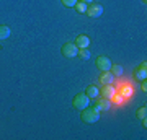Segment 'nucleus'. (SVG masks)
Here are the masks:
<instances>
[{"mask_svg": "<svg viewBox=\"0 0 147 140\" xmlns=\"http://www.w3.org/2000/svg\"><path fill=\"white\" fill-rule=\"evenodd\" d=\"M100 119V109L96 106H87L85 109H82V121L85 124H95Z\"/></svg>", "mask_w": 147, "mask_h": 140, "instance_id": "f257e3e1", "label": "nucleus"}, {"mask_svg": "<svg viewBox=\"0 0 147 140\" xmlns=\"http://www.w3.org/2000/svg\"><path fill=\"white\" fill-rule=\"evenodd\" d=\"M88 104H90V98L85 93L75 94V98H74V101H72V106L75 109H80V111H82V109H85Z\"/></svg>", "mask_w": 147, "mask_h": 140, "instance_id": "f03ea898", "label": "nucleus"}, {"mask_svg": "<svg viewBox=\"0 0 147 140\" xmlns=\"http://www.w3.org/2000/svg\"><path fill=\"white\" fill-rule=\"evenodd\" d=\"M103 13V7L100 3H96V2H92L87 5V11H85V15L90 16V18H98V16Z\"/></svg>", "mask_w": 147, "mask_h": 140, "instance_id": "7ed1b4c3", "label": "nucleus"}, {"mask_svg": "<svg viewBox=\"0 0 147 140\" xmlns=\"http://www.w3.org/2000/svg\"><path fill=\"white\" fill-rule=\"evenodd\" d=\"M61 52H62V56H64V57L72 59V57H77L79 47L75 46L74 42H65V44L62 46V49H61Z\"/></svg>", "mask_w": 147, "mask_h": 140, "instance_id": "20e7f679", "label": "nucleus"}, {"mask_svg": "<svg viewBox=\"0 0 147 140\" xmlns=\"http://www.w3.org/2000/svg\"><path fill=\"white\" fill-rule=\"evenodd\" d=\"M132 75H134V78H136L137 82H142V80H146V78H147V62L139 64V65L134 68Z\"/></svg>", "mask_w": 147, "mask_h": 140, "instance_id": "39448f33", "label": "nucleus"}, {"mask_svg": "<svg viewBox=\"0 0 147 140\" xmlns=\"http://www.w3.org/2000/svg\"><path fill=\"white\" fill-rule=\"evenodd\" d=\"M95 65L100 68L101 72H105V70H110L111 60L106 57V56H98V57H96V60H95Z\"/></svg>", "mask_w": 147, "mask_h": 140, "instance_id": "423d86ee", "label": "nucleus"}, {"mask_svg": "<svg viewBox=\"0 0 147 140\" xmlns=\"http://www.w3.org/2000/svg\"><path fill=\"white\" fill-rule=\"evenodd\" d=\"M100 93H101V96L103 98H108V99H111V98H115V94H116V90H115V86L113 85H103V88L100 90Z\"/></svg>", "mask_w": 147, "mask_h": 140, "instance_id": "0eeeda50", "label": "nucleus"}, {"mask_svg": "<svg viewBox=\"0 0 147 140\" xmlns=\"http://www.w3.org/2000/svg\"><path fill=\"white\" fill-rule=\"evenodd\" d=\"M98 80L101 82V85H110V83L115 82V77H113V73H111L110 70H105V72L100 73Z\"/></svg>", "mask_w": 147, "mask_h": 140, "instance_id": "6e6552de", "label": "nucleus"}, {"mask_svg": "<svg viewBox=\"0 0 147 140\" xmlns=\"http://www.w3.org/2000/svg\"><path fill=\"white\" fill-rule=\"evenodd\" d=\"M74 44L79 47V49H82V47H88L90 46V38L85 36V34H79V36L75 38V42H74Z\"/></svg>", "mask_w": 147, "mask_h": 140, "instance_id": "1a4fd4ad", "label": "nucleus"}, {"mask_svg": "<svg viewBox=\"0 0 147 140\" xmlns=\"http://www.w3.org/2000/svg\"><path fill=\"white\" fill-rule=\"evenodd\" d=\"M95 106L100 109V111H106V109H110L111 108V99H108V98H98L96 99V103H95Z\"/></svg>", "mask_w": 147, "mask_h": 140, "instance_id": "9d476101", "label": "nucleus"}, {"mask_svg": "<svg viewBox=\"0 0 147 140\" xmlns=\"http://www.w3.org/2000/svg\"><path fill=\"white\" fill-rule=\"evenodd\" d=\"M85 94H87V96H88L90 99L98 98V94H100V90L96 88L95 85H88V86L85 88Z\"/></svg>", "mask_w": 147, "mask_h": 140, "instance_id": "9b49d317", "label": "nucleus"}, {"mask_svg": "<svg viewBox=\"0 0 147 140\" xmlns=\"http://www.w3.org/2000/svg\"><path fill=\"white\" fill-rule=\"evenodd\" d=\"M110 72L113 73V77H121L123 75V65H119V64H111V67H110Z\"/></svg>", "mask_w": 147, "mask_h": 140, "instance_id": "f8f14e48", "label": "nucleus"}, {"mask_svg": "<svg viewBox=\"0 0 147 140\" xmlns=\"http://www.w3.org/2000/svg\"><path fill=\"white\" fill-rule=\"evenodd\" d=\"M77 56H79V59H82V60H88V59L92 57V54H90L88 47H82V49H79Z\"/></svg>", "mask_w": 147, "mask_h": 140, "instance_id": "ddd939ff", "label": "nucleus"}, {"mask_svg": "<svg viewBox=\"0 0 147 140\" xmlns=\"http://www.w3.org/2000/svg\"><path fill=\"white\" fill-rule=\"evenodd\" d=\"M10 28L7 25H0V39H7V38L10 36Z\"/></svg>", "mask_w": 147, "mask_h": 140, "instance_id": "4468645a", "label": "nucleus"}, {"mask_svg": "<svg viewBox=\"0 0 147 140\" xmlns=\"http://www.w3.org/2000/svg\"><path fill=\"white\" fill-rule=\"evenodd\" d=\"M87 5H88V3H85V2H77L74 7H75L77 13H85V11H87Z\"/></svg>", "mask_w": 147, "mask_h": 140, "instance_id": "2eb2a0df", "label": "nucleus"}, {"mask_svg": "<svg viewBox=\"0 0 147 140\" xmlns=\"http://www.w3.org/2000/svg\"><path fill=\"white\" fill-rule=\"evenodd\" d=\"M136 114H137V117H139L141 121H142V119H146V116H147V108H146V106H141V108L137 109Z\"/></svg>", "mask_w": 147, "mask_h": 140, "instance_id": "dca6fc26", "label": "nucleus"}, {"mask_svg": "<svg viewBox=\"0 0 147 140\" xmlns=\"http://www.w3.org/2000/svg\"><path fill=\"white\" fill-rule=\"evenodd\" d=\"M61 2H62L64 7H74L77 3V0H61Z\"/></svg>", "mask_w": 147, "mask_h": 140, "instance_id": "f3484780", "label": "nucleus"}, {"mask_svg": "<svg viewBox=\"0 0 147 140\" xmlns=\"http://www.w3.org/2000/svg\"><path fill=\"white\" fill-rule=\"evenodd\" d=\"M131 94H132V90L131 88H124V90H123V96H124V98L131 96Z\"/></svg>", "mask_w": 147, "mask_h": 140, "instance_id": "a211bd4d", "label": "nucleus"}, {"mask_svg": "<svg viewBox=\"0 0 147 140\" xmlns=\"http://www.w3.org/2000/svg\"><path fill=\"white\" fill-rule=\"evenodd\" d=\"M141 88H142V91H147V82L146 80H142L141 82Z\"/></svg>", "mask_w": 147, "mask_h": 140, "instance_id": "6ab92c4d", "label": "nucleus"}, {"mask_svg": "<svg viewBox=\"0 0 147 140\" xmlns=\"http://www.w3.org/2000/svg\"><path fill=\"white\" fill-rule=\"evenodd\" d=\"M80 2H85V3H92L93 0H80Z\"/></svg>", "mask_w": 147, "mask_h": 140, "instance_id": "aec40b11", "label": "nucleus"}, {"mask_svg": "<svg viewBox=\"0 0 147 140\" xmlns=\"http://www.w3.org/2000/svg\"><path fill=\"white\" fill-rule=\"evenodd\" d=\"M141 2H142V3H144V5H146V3H147V0H141Z\"/></svg>", "mask_w": 147, "mask_h": 140, "instance_id": "412c9836", "label": "nucleus"}]
</instances>
